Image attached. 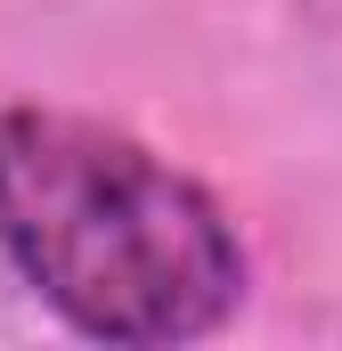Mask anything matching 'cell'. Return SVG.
I'll return each mask as SVG.
<instances>
[{"instance_id":"6da1fadb","label":"cell","mask_w":342,"mask_h":351,"mask_svg":"<svg viewBox=\"0 0 342 351\" xmlns=\"http://www.w3.org/2000/svg\"><path fill=\"white\" fill-rule=\"evenodd\" d=\"M0 254L90 343H187L245 294L237 229L196 180L49 106L0 114Z\"/></svg>"}]
</instances>
